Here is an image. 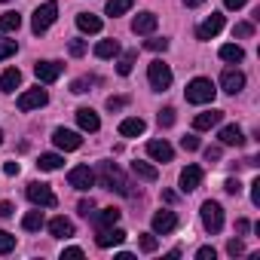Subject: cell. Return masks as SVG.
Masks as SVG:
<instances>
[{
	"label": "cell",
	"mask_w": 260,
	"mask_h": 260,
	"mask_svg": "<svg viewBox=\"0 0 260 260\" xmlns=\"http://www.w3.org/2000/svg\"><path fill=\"white\" fill-rule=\"evenodd\" d=\"M178 184H181V193H193V190L202 184V169H199V166H187V169L181 172Z\"/></svg>",
	"instance_id": "13"
},
{
	"label": "cell",
	"mask_w": 260,
	"mask_h": 260,
	"mask_svg": "<svg viewBox=\"0 0 260 260\" xmlns=\"http://www.w3.org/2000/svg\"><path fill=\"white\" fill-rule=\"evenodd\" d=\"M156 119H159V125H162V128H169V125H175V107H162Z\"/></svg>",
	"instance_id": "36"
},
{
	"label": "cell",
	"mask_w": 260,
	"mask_h": 260,
	"mask_svg": "<svg viewBox=\"0 0 260 260\" xmlns=\"http://www.w3.org/2000/svg\"><path fill=\"white\" fill-rule=\"evenodd\" d=\"M46 101H49V92L37 86V89H28V92H22L16 104H19V110H34V107H43Z\"/></svg>",
	"instance_id": "8"
},
{
	"label": "cell",
	"mask_w": 260,
	"mask_h": 260,
	"mask_svg": "<svg viewBox=\"0 0 260 260\" xmlns=\"http://www.w3.org/2000/svg\"><path fill=\"white\" fill-rule=\"evenodd\" d=\"M156 25H159L156 13H138V16L132 19V31H135V34H153Z\"/></svg>",
	"instance_id": "16"
},
{
	"label": "cell",
	"mask_w": 260,
	"mask_h": 260,
	"mask_svg": "<svg viewBox=\"0 0 260 260\" xmlns=\"http://www.w3.org/2000/svg\"><path fill=\"white\" fill-rule=\"evenodd\" d=\"M226 251H230V254L236 257V254H242V251H245V245H242L239 239H230V242H226Z\"/></svg>",
	"instance_id": "46"
},
{
	"label": "cell",
	"mask_w": 260,
	"mask_h": 260,
	"mask_svg": "<svg viewBox=\"0 0 260 260\" xmlns=\"http://www.w3.org/2000/svg\"><path fill=\"white\" fill-rule=\"evenodd\" d=\"M77 211H80V217H92L95 214V199H80L77 202Z\"/></svg>",
	"instance_id": "37"
},
{
	"label": "cell",
	"mask_w": 260,
	"mask_h": 260,
	"mask_svg": "<svg viewBox=\"0 0 260 260\" xmlns=\"http://www.w3.org/2000/svg\"><path fill=\"white\" fill-rule=\"evenodd\" d=\"M175 226H178V214L175 211L162 208V211L153 214V233L156 236H169V233H175Z\"/></svg>",
	"instance_id": "9"
},
{
	"label": "cell",
	"mask_w": 260,
	"mask_h": 260,
	"mask_svg": "<svg viewBox=\"0 0 260 260\" xmlns=\"http://www.w3.org/2000/svg\"><path fill=\"white\" fill-rule=\"evenodd\" d=\"M92 83H95L92 77H89V80H86V77H83V80H74V83H71V92L83 95V92H89V86H92Z\"/></svg>",
	"instance_id": "41"
},
{
	"label": "cell",
	"mask_w": 260,
	"mask_h": 260,
	"mask_svg": "<svg viewBox=\"0 0 260 260\" xmlns=\"http://www.w3.org/2000/svg\"><path fill=\"white\" fill-rule=\"evenodd\" d=\"M64 166V159L58 156V153H43L40 159H37V169H43V172H55V169H61Z\"/></svg>",
	"instance_id": "28"
},
{
	"label": "cell",
	"mask_w": 260,
	"mask_h": 260,
	"mask_svg": "<svg viewBox=\"0 0 260 260\" xmlns=\"http://www.w3.org/2000/svg\"><path fill=\"white\" fill-rule=\"evenodd\" d=\"M77 28H80L83 34H98V31H101V19L92 16V13H80V16H77Z\"/></svg>",
	"instance_id": "25"
},
{
	"label": "cell",
	"mask_w": 260,
	"mask_h": 260,
	"mask_svg": "<svg viewBox=\"0 0 260 260\" xmlns=\"http://www.w3.org/2000/svg\"><path fill=\"white\" fill-rule=\"evenodd\" d=\"M49 233H52L55 239H71V236H74V223H71L68 217H52V220H49Z\"/></svg>",
	"instance_id": "23"
},
{
	"label": "cell",
	"mask_w": 260,
	"mask_h": 260,
	"mask_svg": "<svg viewBox=\"0 0 260 260\" xmlns=\"http://www.w3.org/2000/svg\"><path fill=\"white\" fill-rule=\"evenodd\" d=\"M199 4H205V0H184V7H199Z\"/></svg>",
	"instance_id": "55"
},
{
	"label": "cell",
	"mask_w": 260,
	"mask_h": 260,
	"mask_svg": "<svg viewBox=\"0 0 260 260\" xmlns=\"http://www.w3.org/2000/svg\"><path fill=\"white\" fill-rule=\"evenodd\" d=\"M61 257H83V248H64Z\"/></svg>",
	"instance_id": "53"
},
{
	"label": "cell",
	"mask_w": 260,
	"mask_h": 260,
	"mask_svg": "<svg viewBox=\"0 0 260 260\" xmlns=\"http://www.w3.org/2000/svg\"><path fill=\"white\" fill-rule=\"evenodd\" d=\"M184 95H187L190 104H211L214 95H217V89H214V83L208 77H196V80L187 83V92Z\"/></svg>",
	"instance_id": "2"
},
{
	"label": "cell",
	"mask_w": 260,
	"mask_h": 260,
	"mask_svg": "<svg viewBox=\"0 0 260 260\" xmlns=\"http://www.w3.org/2000/svg\"><path fill=\"white\" fill-rule=\"evenodd\" d=\"M55 19H58V4H55V0H46L43 7H37V10H34L31 31H34V34H43V31H46Z\"/></svg>",
	"instance_id": "4"
},
{
	"label": "cell",
	"mask_w": 260,
	"mask_h": 260,
	"mask_svg": "<svg viewBox=\"0 0 260 260\" xmlns=\"http://www.w3.org/2000/svg\"><path fill=\"white\" fill-rule=\"evenodd\" d=\"M205 159L208 162H217L220 159V147H205Z\"/></svg>",
	"instance_id": "47"
},
{
	"label": "cell",
	"mask_w": 260,
	"mask_h": 260,
	"mask_svg": "<svg viewBox=\"0 0 260 260\" xmlns=\"http://www.w3.org/2000/svg\"><path fill=\"white\" fill-rule=\"evenodd\" d=\"M132 4H135V0H107V16H122V13H128V10H132Z\"/></svg>",
	"instance_id": "30"
},
{
	"label": "cell",
	"mask_w": 260,
	"mask_h": 260,
	"mask_svg": "<svg viewBox=\"0 0 260 260\" xmlns=\"http://www.w3.org/2000/svg\"><path fill=\"white\" fill-rule=\"evenodd\" d=\"M0 4H7V0H0Z\"/></svg>",
	"instance_id": "57"
},
{
	"label": "cell",
	"mask_w": 260,
	"mask_h": 260,
	"mask_svg": "<svg viewBox=\"0 0 260 260\" xmlns=\"http://www.w3.org/2000/svg\"><path fill=\"white\" fill-rule=\"evenodd\" d=\"M220 86H223V92L239 95V92L245 89V74H242V71H236V68H226V71L220 74Z\"/></svg>",
	"instance_id": "12"
},
{
	"label": "cell",
	"mask_w": 260,
	"mask_h": 260,
	"mask_svg": "<svg viewBox=\"0 0 260 260\" xmlns=\"http://www.w3.org/2000/svg\"><path fill=\"white\" fill-rule=\"evenodd\" d=\"M248 226H251L248 220H236V233H248Z\"/></svg>",
	"instance_id": "54"
},
{
	"label": "cell",
	"mask_w": 260,
	"mask_h": 260,
	"mask_svg": "<svg viewBox=\"0 0 260 260\" xmlns=\"http://www.w3.org/2000/svg\"><path fill=\"white\" fill-rule=\"evenodd\" d=\"M217 138H220V144H226V147H242V144H245V135H242L239 125H223Z\"/></svg>",
	"instance_id": "21"
},
{
	"label": "cell",
	"mask_w": 260,
	"mask_h": 260,
	"mask_svg": "<svg viewBox=\"0 0 260 260\" xmlns=\"http://www.w3.org/2000/svg\"><path fill=\"white\" fill-rule=\"evenodd\" d=\"M220 58L230 61V64H239V61L245 58V49L236 46V43H223V46H220Z\"/></svg>",
	"instance_id": "26"
},
{
	"label": "cell",
	"mask_w": 260,
	"mask_h": 260,
	"mask_svg": "<svg viewBox=\"0 0 260 260\" xmlns=\"http://www.w3.org/2000/svg\"><path fill=\"white\" fill-rule=\"evenodd\" d=\"M95 55H98V58H113V55H119V43H116V40H101V43L95 46Z\"/></svg>",
	"instance_id": "31"
},
{
	"label": "cell",
	"mask_w": 260,
	"mask_h": 260,
	"mask_svg": "<svg viewBox=\"0 0 260 260\" xmlns=\"http://www.w3.org/2000/svg\"><path fill=\"white\" fill-rule=\"evenodd\" d=\"M77 122H80L83 132H98V128H101V119H98V113L92 107H80L77 110Z\"/></svg>",
	"instance_id": "20"
},
{
	"label": "cell",
	"mask_w": 260,
	"mask_h": 260,
	"mask_svg": "<svg viewBox=\"0 0 260 260\" xmlns=\"http://www.w3.org/2000/svg\"><path fill=\"white\" fill-rule=\"evenodd\" d=\"M68 184H71L74 190H89V187L95 184V172H92L89 166H74V169L68 172Z\"/></svg>",
	"instance_id": "7"
},
{
	"label": "cell",
	"mask_w": 260,
	"mask_h": 260,
	"mask_svg": "<svg viewBox=\"0 0 260 260\" xmlns=\"http://www.w3.org/2000/svg\"><path fill=\"white\" fill-rule=\"evenodd\" d=\"M95 242H98V248H113V245H122V242H125V230H119V226L98 230Z\"/></svg>",
	"instance_id": "14"
},
{
	"label": "cell",
	"mask_w": 260,
	"mask_h": 260,
	"mask_svg": "<svg viewBox=\"0 0 260 260\" xmlns=\"http://www.w3.org/2000/svg\"><path fill=\"white\" fill-rule=\"evenodd\" d=\"M13 248H16V236H10V233L0 230V254H10Z\"/></svg>",
	"instance_id": "35"
},
{
	"label": "cell",
	"mask_w": 260,
	"mask_h": 260,
	"mask_svg": "<svg viewBox=\"0 0 260 260\" xmlns=\"http://www.w3.org/2000/svg\"><path fill=\"white\" fill-rule=\"evenodd\" d=\"M0 144H4V132H0Z\"/></svg>",
	"instance_id": "56"
},
{
	"label": "cell",
	"mask_w": 260,
	"mask_h": 260,
	"mask_svg": "<svg viewBox=\"0 0 260 260\" xmlns=\"http://www.w3.org/2000/svg\"><path fill=\"white\" fill-rule=\"evenodd\" d=\"M22 28V16L19 13H4L0 16V31H19Z\"/></svg>",
	"instance_id": "33"
},
{
	"label": "cell",
	"mask_w": 260,
	"mask_h": 260,
	"mask_svg": "<svg viewBox=\"0 0 260 260\" xmlns=\"http://www.w3.org/2000/svg\"><path fill=\"white\" fill-rule=\"evenodd\" d=\"M13 202H0V217H13Z\"/></svg>",
	"instance_id": "50"
},
{
	"label": "cell",
	"mask_w": 260,
	"mask_h": 260,
	"mask_svg": "<svg viewBox=\"0 0 260 260\" xmlns=\"http://www.w3.org/2000/svg\"><path fill=\"white\" fill-rule=\"evenodd\" d=\"M202 226L214 236V233H220L223 230V208L217 205V202H202Z\"/></svg>",
	"instance_id": "6"
},
{
	"label": "cell",
	"mask_w": 260,
	"mask_h": 260,
	"mask_svg": "<svg viewBox=\"0 0 260 260\" xmlns=\"http://www.w3.org/2000/svg\"><path fill=\"white\" fill-rule=\"evenodd\" d=\"M144 128H147V122L141 116H128V119L119 122V135L122 138H138V135H144Z\"/></svg>",
	"instance_id": "19"
},
{
	"label": "cell",
	"mask_w": 260,
	"mask_h": 260,
	"mask_svg": "<svg viewBox=\"0 0 260 260\" xmlns=\"http://www.w3.org/2000/svg\"><path fill=\"white\" fill-rule=\"evenodd\" d=\"M147 153L156 159V162H172L175 159V150H172V144L169 141H147Z\"/></svg>",
	"instance_id": "17"
},
{
	"label": "cell",
	"mask_w": 260,
	"mask_h": 260,
	"mask_svg": "<svg viewBox=\"0 0 260 260\" xmlns=\"http://www.w3.org/2000/svg\"><path fill=\"white\" fill-rule=\"evenodd\" d=\"M251 202H254V205H260V178L251 184Z\"/></svg>",
	"instance_id": "48"
},
{
	"label": "cell",
	"mask_w": 260,
	"mask_h": 260,
	"mask_svg": "<svg viewBox=\"0 0 260 260\" xmlns=\"http://www.w3.org/2000/svg\"><path fill=\"white\" fill-rule=\"evenodd\" d=\"M125 104H128V98H113V95L107 98V110H122Z\"/></svg>",
	"instance_id": "45"
},
{
	"label": "cell",
	"mask_w": 260,
	"mask_h": 260,
	"mask_svg": "<svg viewBox=\"0 0 260 260\" xmlns=\"http://www.w3.org/2000/svg\"><path fill=\"white\" fill-rule=\"evenodd\" d=\"M25 196H28L34 205H40V208H55V205H58V199H55V193L49 190V184H40V181H31L28 190H25Z\"/></svg>",
	"instance_id": "5"
},
{
	"label": "cell",
	"mask_w": 260,
	"mask_h": 260,
	"mask_svg": "<svg viewBox=\"0 0 260 260\" xmlns=\"http://www.w3.org/2000/svg\"><path fill=\"white\" fill-rule=\"evenodd\" d=\"M10 55H16V40H4V37H0V61L10 58Z\"/></svg>",
	"instance_id": "38"
},
{
	"label": "cell",
	"mask_w": 260,
	"mask_h": 260,
	"mask_svg": "<svg viewBox=\"0 0 260 260\" xmlns=\"http://www.w3.org/2000/svg\"><path fill=\"white\" fill-rule=\"evenodd\" d=\"M135 58H138V52H135V49H128V52L119 58L116 74H119V77H128V74H132V68H135Z\"/></svg>",
	"instance_id": "29"
},
{
	"label": "cell",
	"mask_w": 260,
	"mask_h": 260,
	"mask_svg": "<svg viewBox=\"0 0 260 260\" xmlns=\"http://www.w3.org/2000/svg\"><path fill=\"white\" fill-rule=\"evenodd\" d=\"M68 52H71L74 58L86 55V40H71V43H68Z\"/></svg>",
	"instance_id": "40"
},
{
	"label": "cell",
	"mask_w": 260,
	"mask_h": 260,
	"mask_svg": "<svg viewBox=\"0 0 260 260\" xmlns=\"http://www.w3.org/2000/svg\"><path fill=\"white\" fill-rule=\"evenodd\" d=\"M119 214H122V211H119V208H113V205H110V208H101V211H95V214H92V220H95V230L116 226V223H119Z\"/></svg>",
	"instance_id": "18"
},
{
	"label": "cell",
	"mask_w": 260,
	"mask_h": 260,
	"mask_svg": "<svg viewBox=\"0 0 260 260\" xmlns=\"http://www.w3.org/2000/svg\"><path fill=\"white\" fill-rule=\"evenodd\" d=\"M132 172H135L141 181H156V178H159L156 166H150V162H141V159H135V162H132Z\"/></svg>",
	"instance_id": "27"
},
{
	"label": "cell",
	"mask_w": 260,
	"mask_h": 260,
	"mask_svg": "<svg viewBox=\"0 0 260 260\" xmlns=\"http://www.w3.org/2000/svg\"><path fill=\"white\" fill-rule=\"evenodd\" d=\"M220 31H223V16H220V13H211V16L196 28V37H199V40H211V37H217Z\"/></svg>",
	"instance_id": "11"
},
{
	"label": "cell",
	"mask_w": 260,
	"mask_h": 260,
	"mask_svg": "<svg viewBox=\"0 0 260 260\" xmlns=\"http://www.w3.org/2000/svg\"><path fill=\"white\" fill-rule=\"evenodd\" d=\"M196 257H199V260H214V248H208V245H205V248H199V251H196Z\"/></svg>",
	"instance_id": "49"
},
{
	"label": "cell",
	"mask_w": 260,
	"mask_h": 260,
	"mask_svg": "<svg viewBox=\"0 0 260 260\" xmlns=\"http://www.w3.org/2000/svg\"><path fill=\"white\" fill-rule=\"evenodd\" d=\"M147 80H150V86H153V92H166L169 86H172V68L162 61V58H156V61H150L147 64Z\"/></svg>",
	"instance_id": "3"
},
{
	"label": "cell",
	"mask_w": 260,
	"mask_h": 260,
	"mask_svg": "<svg viewBox=\"0 0 260 260\" xmlns=\"http://www.w3.org/2000/svg\"><path fill=\"white\" fill-rule=\"evenodd\" d=\"M220 119H223V110H205V113H199L193 119V125L199 128V132H205V128H214Z\"/></svg>",
	"instance_id": "22"
},
{
	"label": "cell",
	"mask_w": 260,
	"mask_h": 260,
	"mask_svg": "<svg viewBox=\"0 0 260 260\" xmlns=\"http://www.w3.org/2000/svg\"><path fill=\"white\" fill-rule=\"evenodd\" d=\"M43 223H46V220H43V211H28V214L22 217V226H25L28 233H37Z\"/></svg>",
	"instance_id": "32"
},
{
	"label": "cell",
	"mask_w": 260,
	"mask_h": 260,
	"mask_svg": "<svg viewBox=\"0 0 260 260\" xmlns=\"http://www.w3.org/2000/svg\"><path fill=\"white\" fill-rule=\"evenodd\" d=\"M4 172L13 178V175H19V162H4Z\"/></svg>",
	"instance_id": "52"
},
{
	"label": "cell",
	"mask_w": 260,
	"mask_h": 260,
	"mask_svg": "<svg viewBox=\"0 0 260 260\" xmlns=\"http://www.w3.org/2000/svg\"><path fill=\"white\" fill-rule=\"evenodd\" d=\"M19 83H22V71L19 68H10V71H4V77H0V89H4L7 95H13L19 89Z\"/></svg>",
	"instance_id": "24"
},
{
	"label": "cell",
	"mask_w": 260,
	"mask_h": 260,
	"mask_svg": "<svg viewBox=\"0 0 260 260\" xmlns=\"http://www.w3.org/2000/svg\"><path fill=\"white\" fill-rule=\"evenodd\" d=\"M144 46H147L150 52H166V49H169V40H147Z\"/></svg>",
	"instance_id": "42"
},
{
	"label": "cell",
	"mask_w": 260,
	"mask_h": 260,
	"mask_svg": "<svg viewBox=\"0 0 260 260\" xmlns=\"http://www.w3.org/2000/svg\"><path fill=\"white\" fill-rule=\"evenodd\" d=\"M34 74H37L40 83H55L61 77V64L58 61H37L34 64Z\"/></svg>",
	"instance_id": "15"
},
{
	"label": "cell",
	"mask_w": 260,
	"mask_h": 260,
	"mask_svg": "<svg viewBox=\"0 0 260 260\" xmlns=\"http://www.w3.org/2000/svg\"><path fill=\"white\" fill-rule=\"evenodd\" d=\"M138 245H141V251H147V254L156 251V245H159V242H156V233H141V236H138Z\"/></svg>",
	"instance_id": "34"
},
{
	"label": "cell",
	"mask_w": 260,
	"mask_h": 260,
	"mask_svg": "<svg viewBox=\"0 0 260 260\" xmlns=\"http://www.w3.org/2000/svg\"><path fill=\"white\" fill-rule=\"evenodd\" d=\"M98 184L104 190H113V193H122V196H132V190H128V181L125 175L116 169V162H101L98 166Z\"/></svg>",
	"instance_id": "1"
},
{
	"label": "cell",
	"mask_w": 260,
	"mask_h": 260,
	"mask_svg": "<svg viewBox=\"0 0 260 260\" xmlns=\"http://www.w3.org/2000/svg\"><path fill=\"white\" fill-rule=\"evenodd\" d=\"M254 34V25L251 22H239L236 28H233V37H251Z\"/></svg>",
	"instance_id": "39"
},
{
	"label": "cell",
	"mask_w": 260,
	"mask_h": 260,
	"mask_svg": "<svg viewBox=\"0 0 260 260\" xmlns=\"http://www.w3.org/2000/svg\"><path fill=\"white\" fill-rule=\"evenodd\" d=\"M223 190H226L230 196H239V193H242V184H239V178H230V181L223 184Z\"/></svg>",
	"instance_id": "44"
},
{
	"label": "cell",
	"mask_w": 260,
	"mask_h": 260,
	"mask_svg": "<svg viewBox=\"0 0 260 260\" xmlns=\"http://www.w3.org/2000/svg\"><path fill=\"white\" fill-rule=\"evenodd\" d=\"M181 147H184V150H199V138H196V135H184V138H181Z\"/></svg>",
	"instance_id": "43"
},
{
	"label": "cell",
	"mask_w": 260,
	"mask_h": 260,
	"mask_svg": "<svg viewBox=\"0 0 260 260\" xmlns=\"http://www.w3.org/2000/svg\"><path fill=\"white\" fill-rule=\"evenodd\" d=\"M52 141L58 150H80L83 147V138L77 132H71V128H55L52 132Z\"/></svg>",
	"instance_id": "10"
},
{
	"label": "cell",
	"mask_w": 260,
	"mask_h": 260,
	"mask_svg": "<svg viewBox=\"0 0 260 260\" xmlns=\"http://www.w3.org/2000/svg\"><path fill=\"white\" fill-rule=\"evenodd\" d=\"M245 4H248V0H223V7H226V10H242Z\"/></svg>",
	"instance_id": "51"
}]
</instances>
